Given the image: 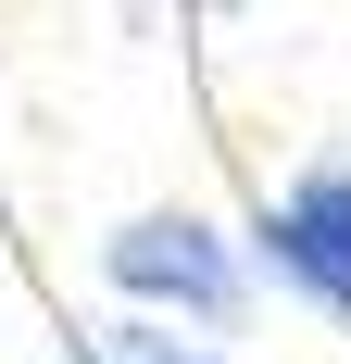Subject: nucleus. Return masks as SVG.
Returning a JSON list of instances; mask_svg holds the SVG:
<instances>
[{"mask_svg":"<svg viewBox=\"0 0 351 364\" xmlns=\"http://www.w3.org/2000/svg\"><path fill=\"white\" fill-rule=\"evenodd\" d=\"M75 364H226V352H201V339H163V327H113L101 352H75Z\"/></svg>","mask_w":351,"mask_h":364,"instance_id":"3","label":"nucleus"},{"mask_svg":"<svg viewBox=\"0 0 351 364\" xmlns=\"http://www.w3.org/2000/svg\"><path fill=\"white\" fill-rule=\"evenodd\" d=\"M101 277L139 314H188V327H239V301H251V264L213 239L201 214H126L101 239Z\"/></svg>","mask_w":351,"mask_h":364,"instance_id":"1","label":"nucleus"},{"mask_svg":"<svg viewBox=\"0 0 351 364\" xmlns=\"http://www.w3.org/2000/svg\"><path fill=\"white\" fill-rule=\"evenodd\" d=\"M251 252L276 289H301L314 314L351 327V164H314V176H288L264 214H251Z\"/></svg>","mask_w":351,"mask_h":364,"instance_id":"2","label":"nucleus"},{"mask_svg":"<svg viewBox=\"0 0 351 364\" xmlns=\"http://www.w3.org/2000/svg\"><path fill=\"white\" fill-rule=\"evenodd\" d=\"M188 13H226V0H188Z\"/></svg>","mask_w":351,"mask_h":364,"instance_id":"4","label":"nucleus"}]
</instances>
